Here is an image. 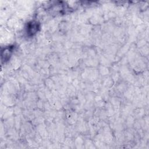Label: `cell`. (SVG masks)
Returning a JSON list of instances; mask_svg holds the SVG:
<instances>
[{
  "instance_id": "cell-1",
  "label": "cell",
  "mask_w": 149,
  "mask_h": 149,
  "mask_svg": "<svg viewBox=\"0 0 149 149\" xmlns=\"http://www.w3.org/2000/svg\"><path fill=\"white\" fill-rule=\"evenodd\" d=\"M39 29V23L35 21H31L27 23L26 27V31L29 36L35 34Z\"/></svg>"
},
{
  "instance_id": "cell-2",
  "label": "cell",
  "mask_w": 149,
  "mask_h": 149,
  "mask_svg": "<svg viewBox=\"0 0 149 149\" xmlns=\"http://www.w3.org/2000/svg\"><path fill=\"white\" fill-rule=\"evenodd\" d=\"M13 46H9L4 48V51H2V59L4 57V59L2 60L3 61H6L8 60L12 53L13 49Z\"/></svg>"
}]
</instances>
